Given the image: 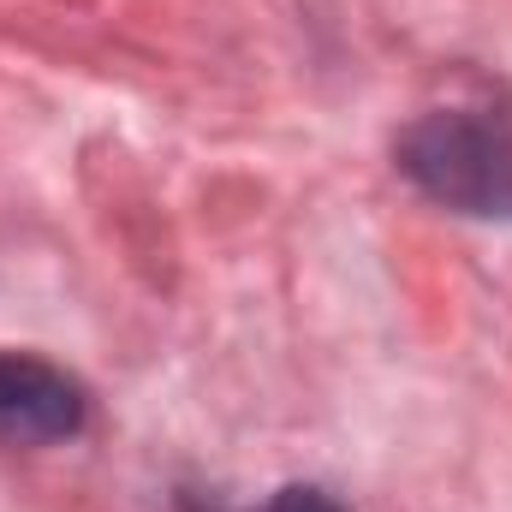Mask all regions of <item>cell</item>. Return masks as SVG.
I'll return each mask as SVG.
<instances>
[{"mask_svg":"<svg viewBox=\"0 0 512 512\" xmlns=\"http://www.w3.org/2000/svg\"><path fill=\"white\" fill-rule=\"evenodd\" d=\"M84 387L66 370L42 364V358H18L0 352V441L18 447H48V441H72L84 429Z\"/></svg>","mask_w":512,"mask_h":512,"instance_id":"obj_2","label":"cell"},{"mask_svg":"<svg viewBox=\"0 0 512 512\" xmlns=\"http://www.w3.org/2000/svg\"><path fill=\"white\" fill-rule=\"evenodd\" d=\"M268 512H346L328 489H316V483H286L274 501H268Z\"/></svg>","mask_w":512,"mask_h":512,"instance_id":"obj_3","label":"cell"},{"mask_svg":"<svg viewBox=\"0 0 512 512\" xmlns=\"http://www.w3.org/2000/svg\"><path fill=\"white\" fill-rule=\"evenodd\" d=\"M399 173L441 209L512 221V120L489 108H435L399 131Z\"/></svg>","mask_w":512,"mask_h":512,"instance_id":"obj_1","label":"cell"}]
</instances>
